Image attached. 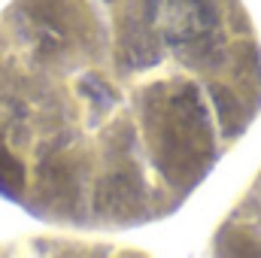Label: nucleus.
<instances>
[{
    "label": "nucleus",
    "mask_w": 261,
    "mask_h": 258,
    "mask_svg": "<svg viewBox=\"0 0 261 258\" xmlns=\"http://www.w3.org/2000/svg\"><path fill=\"white\" fill-rule=\"evenodd\" d=\"M149 18L152 28L173 46L203 40L216 24L210 0H149Z\"/></svg>",
    "instance_id": "f257e3e1"
}]
</instances>
